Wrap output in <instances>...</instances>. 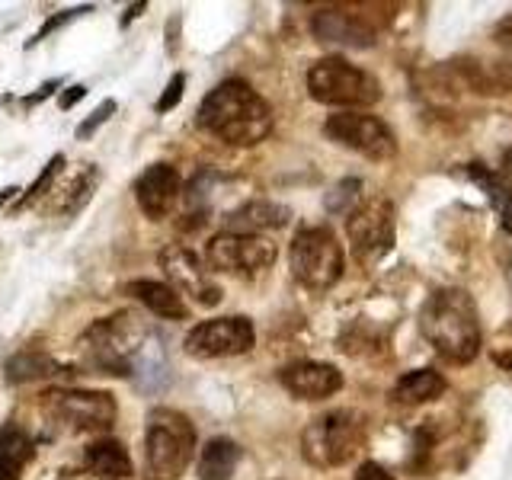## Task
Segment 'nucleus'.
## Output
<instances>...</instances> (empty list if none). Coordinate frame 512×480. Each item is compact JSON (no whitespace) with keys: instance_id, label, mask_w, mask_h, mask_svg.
<instances>
[{"instance_id":"f257e3e1","label":"nucleus","mask_w":512,"mask_h":480,"mask_svg":"<svg viewBox=\"0 0 512 480\" xmlns=\"http://www.w3.org/2000/svg\"><path fill=\"white\" fill-rule=\"evenodd\" d=\"M199 125L234 148H253L272 132V106L247 80H224L199 106Z\"/></svg>"},{"instance_id":"f03ea898","label":"nucleus","mask_w":512,"mask_h":480,"mask_svg":"<svg viewBox=\"0 0 512 480\" xmlns=\"http://www.w3.org/2000/svg\"><path fill=\"white\" fill-rule=\"evenodd\" d=\"M420 330L448 362H471L480 352V314L464 288H439L420 311Z\"/></svg>"},{"instance_id":"7ed1b4c3","label":"nucleus","mask_w":512,"mask_h":480,"mask_svg":"<svg viewBox=\"0 0 512 480\" xmlns=\"http://www.w3.org/2000/svg\"><path fill=\"white\" fill-rule=\"evenodd\" d=\"M151 330L135 311H119L112 317L96 320V324L80 336V352L84 365H90L100 375H135L141 356L151 346Z\"/></svg>"},{"instance_id":"20e7f679","label":"nucleus","mask_w":512,"mask_h":480,"mask_svg":"<svg viewBox=\"0 0 512 480\" xmlns=\"http://www.w3.org/2000/svg\"><path fill=\"white\" fill-rule=\"evenodd\" d=\"M196 455V429L189 416L154 407L144 426V480H180Z\"/></svg>"},{"instance_id":"39448f33","label":"nucleus","mask_w":512,"mask_h":480,"mask_svg":"<svg viewBox=\"0 0 512 480\" xmlns=\"http://www.w3.org/2000/svg\"><path fill=\"white\" fill-rule=\"evenodd\" d=\"M365 445V426L356 413L330 410L317 416L301 432V455L314 468H340L356 458Z\"/></svg>"},{"instance_id":"423d86ee","label":"nucleus","mask_w":512,"mask_h":480,"mask_svg":"<svg viewBox=\"0 0 512 480\" xmlns=\"http://www.w3.org/2000/svg\"><path fill=\"white\" fill-rule=\"evenodd\" d=\"M308 90L317 103L343 106L346 112L359 106H375L381 100L378 77L343 58H320L308 71Z\"/></svg>"},{"instance_id":"0eeeda50","label":"nucleus","mask_w":512,"mask_h":480,"mask_svg":"<svg viewBox=\"0 0 512 480\" xmlns=\"http://www.w3.org/2000/svg\"><path fill=\"white\" fill-rule=\"evenodd\" d=\"M288 263H292V276L311 288V292H327L343 279L346 256L336 234L330 228H301L288 250Z\"/></svg>"},{"instance_id":"6e6552de","label":"nucleus","mask_w":512,"mask_h":480,"mask_svg":"<svg viewBox=\"0 0 512 480\" xmlns=\"http://www.w3.org/2000/svg\"><path fill=\"white\" fill-rule=\"evenodd\" d=\"M42 413L61 429L71 432H103L116 420V397L87 388H52L39 400Z\"/></svg>"},{"instance_id":"1a4fd4ad","label":"nucleus","mask_w":512,"mask_h":480,"mask_svg":"<svg viewBox=\"0 0 512 480\" xmlns=\"http://www.w3.org/2000/svg\"><path fill=\"white\" fill-rule=\"evenodd\" d=\"M346 237L356 260L372 266L394 247V205L391 199L375 196L356 205V212L346 218Z\"/></svg>"},{"instance_id":"9d476101","label":"nucleus","mask_w":512,"mask_h":480,"mask_svg":"<svg viewBox=\"0 0 512 480\" xmlns=\"http://www.w3.org/2000/svg\"><path fill=\"white\" fill-rule=\"evenodd\" d=\"M276 263V244L263 234H231L221 231L208 240L205 266L231 276H253Z\"/></svg>"},{"instance_id":"9b49d317","label":"nucleus","mask_w":512,"mask_h":480,"mask_svg":"<svg viewBox=\"0 0 512 480\" xmlns=\"http://www.w3.org/2000/svg\"><path fill=\"white\" fill-rule=\"evenodd\" d=\"M327 138L368 160H391L397 154V138L378 116L368 112H336L324 125Z\"/></svg>"},{"instance_id":"f8f14e48","label":"nucleus","mask_w":512,"mask_h":480,"mask_svg":"<svg viewBox=\"0 0 512 480\" xmlns=\"http://www.w3.org/2000/svg\"><path fill=\"white\" fill-rule=\"evenodd\" d=\"M256 343V330L247 317H215L202 320L186 333V352L196 359L244 356Z\"/></svg>"},{"instance_id":"ddd939ff","label":"nucleus","mask_w":512,"mask_h":480,"mask_svg":"<svg viewBox=\"0 0 512 480\" xmlns=\"http://www.w3.org/2000/svg\"><path fill=\"white\" fill-rule=\"evenodd\" d=\"M160 266H164L170 285L180 295H189L202 308H215L221 301V288L212 279V269H208L196 253L183 244H170L160 250Z\"/></svg>"},{"instance_id":"4468645a","label":"nucleus","mask_w":512,"mask_h":480,"mask_svg":"<svg viewBox=\"0 0 512 480\" xmlns=\"http://www.w3.org/2000/svg\"><path fill=\"white\" fill-rule=\"evenodd\" d=\"M183 196V176L170 164H151L135 180V199L141 205V212L160 221L173 212V205Z\"/></svg>"},{"instance_id":"2eb2a0df","label":"nucleus","mask_w":512,"mask_h":480,"mask_svg":"<svg viewBox=\"0 0 512 480\" xmlns=\"http://www.w3.org/2000/svg\"><path fill=\"white\" fill-rule=\"evenodd\" d=\"M279 381L288 394L301 400H327L343 388V375L327 362H292L279 372Z\"/></svg>"},{"instance_id":"dca6fc26","label":"nucleus","mask_w":512,"mask_h":480,"mask_svg":"<svg viewBox=\"0 0 512 480\" xmlns=\"http://www.w3.org/2000/svg\"><path fill=\"white\" fill-rule=\"evenodd\" d=\"M311 29L320 42L349 45V48L375 45V29L368 26L359 13H349V10H336V7L320 10V13H314Z\"/></svg>"},{"instance_id":"f3484780","label":"nucleus","mask_w":512,"mask_h":480,"mask_svg":"<svg viewBox=\"0 0 512 480\" xmlns=\"http://www.w3.org/2000/svg\"><path fill=\"white\" fill-rule=\"evenodd\" d=\"M288 218H292V212H288L285 205L269 202V199H253V202L237 205L234 212L224 215V231H231V234H263V231H272V228H282V224H288Z\"/></svg>"},{"instance_id":"a211bd4d","label":"nucleus","mask_w":512,"mask_h":480,"mask_svg":"<svg viewBox=\"0 0 512 480\" xmlns=\"http://www.w3.org/2000/svg\"><path fill=\"white\" fill-rule=\"evenodd\" d=\"M128 295H135V301H141L151 314H157L160 320H186L189 308L183 295L176 292L170 282H157V279H135L128 282Z\"/></svg>"},{"instance_id":"6ab92c4d","label":"nucleus","mask_w":512,"mask_h":480,"mask_svg":"<svg viewBox=\"0 0 512 480\" xmlns=\"http://www.w3.org/2000/svg\"><path fill=\"white\" fill-rule=\"evenodd\" d=\"M32 455H36V445L23 426H0V480H20Z\"/></svg>"},{"instance_id":"aec40b11","label":"nucleus","mask_w":512,"mask_h":480,"mask_svg":"<svg viewBox=\"0 0 512 480\" xmlns=\"http://www.w3.org/2000/svg\"><path fill=\"white\" fill-rule=\"evenodd\" d=\"M87 471H93L103 480H125L132 474V458H128V448L119 439H100L93 442L84 452Z\"/></svg>"},{"instance_id":"412c9836","label":"nucleus","mask_w":512,"mask_h":480,"mask_svg":"<svg viewBox=\"0 0 512 480\" xmlns=\"http://www.w3.org/2000/svg\"><path fill=\"white\" fill-rule=\"evenodd\" d=\"M445 394V378L432 368H413V372L400 375L394 384V400L397 404H429Z\"/></svg>"},{"instance_id":"4be33fe9","label":"nucleus","mask_w":512,"mask_h":480,"mask_svg":"<svg viewBox=\"0 0 512 480\" xmlns=\"http://www.w3.org/2000/svg\"><path fill=\"white\" fill-rule=\"evenodd\" d=\"M240 461V445L231 439H208L199 455V480H231Z\"/></svg>"},{"instance_id":"5701e85b","label":"nucleus","mask_w":512,"mask_h":480,"mask_svg":"<svg viewBox=\"0 0 512 480\" xmlns=\"http://www.w3.org/2000/svg\"><path fill=\"white\" fill-rule=\"evenodd\" d=\"M61 372H68V365H61L58 359L45 356V352H16V356L4 365V378L10 384H29V381L55 378Z\"/></svg>"},{"instance_id":"b1692460","label":"nucleus","mask_w":512,"mask_h":480,"mask_svg":"<svg viewBox=\"0 0 512 480\" xmlns=\"http://www.w3.org/2000/svg\"><path fill=\"white\" fill-rule=\"evenodd\" d=\"M96 183H100V170H96L93 164H87L84 170H80L74 176V183L68 189L55 192V202H48V215H64V218H74L80 208H84L93 196Z\"/></svg>"},{"instance_id":"393cba45","label":"nucleus","mask_w":512,"mask_h":480,"mask_svg":"<svg viewBox=\"0 0 512 480\" xmlns=\"http://www.w3.org/2000/svg\"><path fill=\"white\" fill-rule=\"evenodd\" d=\"M464 80L480 93H506L512 90V64L496 61H458Z\"/></svg>"},{"instance_id":"a878e982","label":"nucleus","mask_w":512,"mask_h":480,"mask_svg":"<svg viewBox=\"0 0 512 480\" xmlns=\"http://www.w3.org/2000/svg\"><path fill=\"white\" fill-rule=\"evenodd\" d=\"M471 176L480 186H484L490 205L496 208V218H500V224H503V231L512 234V189L503 186L500 180H493V176L484 167H477V164L471 167Z\"/></svg>"},{"instance_id":"bb28decb","label":"nucleus","mask_w":512,"mask_h":480,"mask_svg":"<svg viewBox=\"0 0 512 480\" xmlns=\"http://www.w3.org/2000/svg\"><path fill=\"white\" fill-rule=\"evenodd\" d=\"M61 167H64V154H55V157L45 164V170L36 176V183H32V186L23 192V196H20V202H16V212H20V208H29L36 199H42L45 192L55 186V176L61 173Z\"/></svg>"},{"instance_id":"cd10ccee","label":"nucleus","mask_w":512,"mask_h":480,"mask_svg":"<svg viewBox=\"0 0 512 480\" xmlns=\"http://www.w3.org/2000/svg\"><path fill=\"white\" fill-rule=\"evenodd\" d=\"M359 189H362L359 180L336 183L330 189V196H327V212H333V215H352V212H356V202H359Z\"/></svg>"},{"instance_id":"c85d7f7f","label":"nucleus","mask_w":512,"mask_h":480,"mask_svg":"<svg viewBox=\"0 0 512 480\" xmlns=\"http://www.w3.org/2000/svg\"><path fill=\"white\" fill-rule=\"evenodd\" d=\"M112 112H116V100H103L100 106H96V109L90 112V116H87L84 122L77 125V132H74V135H77L80 141H84V138H93V135H96V128H100L103 122H109V119H112Z\"/></svg>"},{"instance_id":"c756f323","label":"nucleus","mask_w":512,"mask_h":480,"mask_svg":"<svg viewBox=\"0 0 512 480\" xmlns=\"http://www.w3.org/2000/svg\"><path fill=\"white\" fill-rule=\"evenodd\" d=\"M183 90H186V74H183V71H176V74L170 77L167 90L160 93V100L154 103V109L160 112V116H164V112H170V109L180 106V100H183Z\"/></svg>"},{"instance_id":"7c9ffc66","label":"nucleus","mask_w":512,"mask_h":480,"mask_svg":"<svg viewBox=\"0 0 512 480\" xmlns=\"http://www.w3.org/2000/svg\"><path fill=\"white\" fill-rule=\"evenodd\" d=\"M93 7H74V10H64V13H58V16H52V20H48L39 32H36V36H32L29 42H26V48H32V45H39L42 39H48V36H52V32L55 29H61L64 23H68V20H74V16H80V13H90Z\"/></svg>"},{"instance_id":"2f4dec72","label":"nucleus","mask_w":512,"mask_h":480,"mask_svg":"<svg viewBox=\"0 0 512 480\" xmlns=\"http://www.w3.org/2000/svg\"><path fill=\"white\" fill-rule=\"evenodd\" d=\"M356 480H394L388 471L381 468V464H375V461H365L362 468L356 471Z\"/></svg>"},{"instance_id":"473e14b6","label":"nucleus","mask_w":512,"mask_h":480,"mask_svg":"<svg viewBox=\"0 0 512 480\" xmlns=\"http://www.w3.org/2000/svg\"><path fill=\"white\" fill-rule=\"evenodd\" d=\"M493 39L500 42V48H506V52H512V13L506 16V20H500V26H496Z\"/></svg>"},{"instance_id":"72a5a7b5","label":"nucleus","mask_w":512,"mask_h":480,"mask_svg":"<svg viewBox=\"0 0 512 480\" xmlns=\"http://www.w3.org/2000/svg\"><path fill=\"white\" fill-rule=\"evenodd\" d=\"M84 96H87V87H84V84H74V87H68V90L61 93L58 106H61V109H71L77 100H84Z\"/></svg>"},{"instance_id":"f704fd0d","label":"nucleus","mask_w":512,"mask_h":480,"mask_svg":"<svg viewBox=\"0 0 512 480\" xmlns=\"http://www.w3.org/2000/svg\"><path fill=\"white\" fill-rule=\"evenodd\" d=\"M58 87H61V80H48V84H42V87H39V93H36V96H26L23 103H26V106H36V103L48 100V96H52Z\"/></svg>"},{"instance_id":"c9c22d12","label":"nucleus","mask_w":512,"mask_h":480,"mask_svg":"<svg viewBox=\"0 0 512 480\" xmlns=\"http://www.w3.org/2000/svg\"><path fill=\"white\" fill-rule=\"evenodd\" d=\"M58 480H103V477H96L93 471H61Z\"/></svg>"},{"instance_id":"e433bc0d","label":"nucleus","mask_w":512,"mask_h":480,"mask_svg":"<svg viewBox=\"0 0 512 480\" xmlns=\"http://www.w3.org/2000/svg\"><path fill=\"white\" fill-rule=\"evenodd\" d=\"M144 7H148V4H144V0H141V4H132V7H128V10H125V16H122V29H125L128 23H132L135 16H141V13H144Z\"/></svg>"},{"instance_id":"4c0bfd02","label":"nucleus","mask_w":512,"mask_h":480,"mask_svg":"<svg viewBox=\"0 0 512 480\" xmlns=\"http://www.w3.org/2000/svg\"><path fill=\"white\" fill-rule=\"evenodd\" d=\"M493 362H496V365H503V368H509V372H512V346L503 349V352H496Z\"/></svg>"},{"instance_id":"58836bf2","label":"nucleus","mask_w":512,"mask_h":480,"mask_svg":"<svg viewBox=\"0 0 512 480\" xmlns=\"http://www.w3.org/2000/svg\"><path fill=\"white\" fill-rule=\"evenodd\" d=\"M16 192H20V189H16V186H7V189H0V205H7L13 196H16Z\"/></svg>"}]
</instances>
